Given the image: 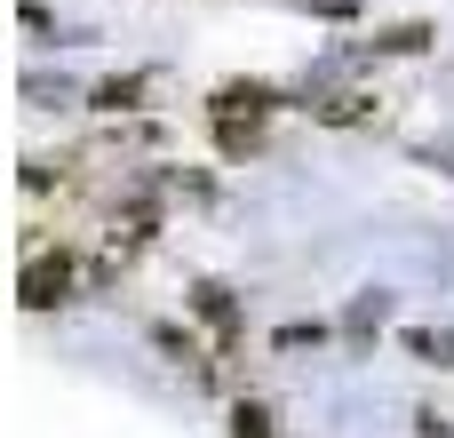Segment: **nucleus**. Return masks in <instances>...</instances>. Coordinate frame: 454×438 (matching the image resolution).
<instances>
[{"label":"nucleus","instance_id":"1","mask_svg":"<svg viewBox=\"0 0 454 438\" xmlns=\"http://www.w3.org/2000/svg\"><path fill=\"white\" fill-rule=\"evenodd\" d=\"M72 295V255L56 247V255H32L24 263V311H56Z\"/></svg>","mask_w":454,"mask_h":438},{"label":"nucleus","instance_id":"2","mask_svg":"<svg viewBox=\"0 0 454 438\" xmlns=\"http://www.w3.org/2000/svg\"><path fill=\"white\" fill-rule=\"evenodd\" d=\"M215 112H223V120H239V112L263 120V112H279V88H263V80H223V88H215Z\"/></svg>","mask_w":454,"mask_h":438},{"label":"nucleus","instance_id":"3","mask_svg":"<svg viewBox=\"0 0 454 438\" xmlns=\"http://www.w3.org/2000/svg\"><path fill=\"white\" fill-rule=\"evenodd\" d=\"M192 311H200V319H207V327H215L223 343L239 335V303H231V287H215V279H200V287H192Z\"/></svg>","mask_w":454,"mask_h":438},{"label":"nucleus","instance_id":"4","mask_svg":"<svg viewBox=\"0 0 454 438\" xmlns=\"http://www.w3.org/2000/svg\"><path fill=\"white\" fill-rule=\"evenodd\" d=\"M383 319H391V295H375V287H367V295H359V303L343 311V335H351V343H367V335H375Z\"/></svg>","mask_w":454,"mask_h":438},{"label":"nucleus","instance_id":"5","mask_svg":"<svg viewBox=\"0 0 454 438\" xmlns=\"http://www.w3.org/2000/svg\"><path fill=\"white\" fill-rule=\"evenodd\" d=\"M136 96H144V72H120V80H96V96H88V104H96V112H128Z\"/></svg>","mask_w":454,"mask_h":438},{"label":"nucleus","instance_id":"6","mask_svg":"<svg viewBox=\"0 0 454 438\" xmlns=\"http://www.w3.org/2000/svg\"><path fill=\"white\" fill-rule=\"evenodd\" d=\"M375 48H383V56H423V48H431V24H391Z\"/></svg>","mask_w":454,"mask_h":438},{"label":"nucleus","instance_id":"7","mask_svg":"<svg viewBox=\"0 0 454 438\" xmlns=\"http://www.w3.org/2000/svg\"><path fill=\"white\" fill-rule=\"evenodd\" d=\"M407 351H415V359H431V367H454V335H423V327H415V335H407Z\"/></svg>","mask_w":454,"mask_h":438},{"label":"nucleus","instance_id":"8","mask_svg":"<svg viewBox=\"0 0 454 438\" xmlns=\"http://www.w3.org/2000/svg\"><path fill=\"white\" fill-rule=\"evenodd\" d=\"M231 438H271V415H263L255 399H239V407H231Z\"/></svg>","mask_w":454,"mask_h":438},{"label":"nucleus","instance_id":"9","mask_svg":"<svg viewBox=\"0 0 454 438\" xmlns=\"http://www.w3.org/2000/svg\"><path fill=\"white\" fill-rule=\"evenodd\" d=\"M255 144H263V136H255V120H247V128H239V120H223V152H231V160H239V152H255Z\"/></svg>","mask_w":454,"mask_h":438},{"label":"nucleus","instance_id":"10","mask_svg":"<svg viewBox=\"0 0 454 438\" xmlns=\"http://www.w3.org/2000/svg\"><path fill=\"white\" fill-rule=\"evenodd\" d=\"M152 343H160V351H168V359H200V343H192V335H176V327H160V335H152Z\"/></svg>","mask_w":454,"mask_h":438}]
</instances>
